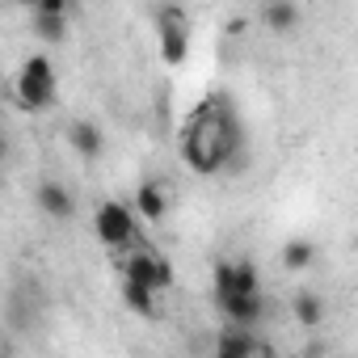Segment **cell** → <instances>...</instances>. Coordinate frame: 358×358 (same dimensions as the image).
Masks as SVG:
<instances>
[{
  "mask_svg": "<svg viewBox=\"0 0 358 358\" xmlns=\"http://www.w3.org/2000/svg\"><path fill=\"white\" fill-rule=\"evenodd\" d=\"M177 143H182V160L203 177L245 169V127H241V114L232 110V101L220 93H211L207 101L194 106Z\"/></svg>",
  "mask_w": 358,
  "mask_h": 358,
  "instance_id": "1",
  "label": "cell"
},
{
  "mask_svg": "<svg viewBox=\"0 0 358 358\" xmlns=\"http://www.w3.org/2000/svg\"><path fill=\"white\" fill-rule=\"evenodd\" d=\"M55 89H59V76H55V64L47 55H30L17 72V106L38 114L47 106H55Z\"/></svg>",
  "mask_w": 358,
  "mask_h": 358,
  "instance_id": "2",
  "label": "cell"
},
{
  "mask_svg": "<svg viewBox=\"0 0 358 358\" xmlns=\"http://www.w3.org/2000/svg\"><path fill=\"white\" fill-rule=\"evenodd\" d=\"M156 43H160L164 64H182L186 51H190V17H186L182 5H173V0L156 5Z\"/></svg>",
  "mask_w": 358,
  "mask_h": 358,
  "instance_id": "3",
  "label": "cell"
},
{
  "mask_svg": "<svg viewBox=\"0 0 358 358\" xmlns=\"http://www.w3.org/2000/svg\"><path fill=\"white\" fill-rule=\"evenodd\" d=\"M93 228H97V241L101 245H110V249H131L135 245V236H139V224H135V211L127 207V203H118V199H110V203H101L97 207V215H93Z\"/></svg>",
  "mask_w": 358,
  "mask_h": 358,
  "instance_id": "4",
  "label": "cell"
},
{
  "mask_svg": "<svg viewBox=\"0 0 358 358\" xmlns=\"http://www.w3.org/2000/svg\"><path fill=\"white\" fill-rule=\"evenodd\" d=\"M122 278H135V282H143L152 291H169L173 287V266L160 253H152V249H135V253L122 257Z\"/></svg>",
  "mask_w": 358,
  "mask_h": 358,
  "instance_id": "5",
  "label": "cell"
},
{
  "mask_svg": "<svg viewBox=\"0 0 358 358\" xmlns=\"http://www.w3.org/2000/svg\"><path fill=\"white\" fill-rule=\"evenodd\" d=\"M215 308L232 320V324H262L266 320V295L262 291H232V295H215Z\"/></svg>",
  "mask_w": 358,
  "mask_h": 358,
  "instance_id": "6",
  "label": "cell"
},
{
  "mask_svg": "<svg viewBox=\"0 0 358 358\" xmlns=\"http://www.w3.org/2000/svg\"><path fill=\"white\" fill-rule=\"evenodd\" d=\"M232 291H262V274L253 262H220L215 266V295Z\"/></svg>",
  "mask_w": 358,
  "mask_h": 358,
  "instance_id": "7",
  "label": "cell"
},
{
  "mask_svg": "<svg viewBox=\"0 0 358 358\" xmlns=\"http://www.w3.org/2000/svg\"><path fill=\"white\" fill-rule=\"evenodd\" d=\"M34 199H38V211H43L47 220H55V224H68V220L76 215V199H72V190H68L64 182H43V186L34 190Z\"/></svg>",
  "mask_w": 358,
  "mask_h": 358,
  "instance_id": "8",
  "label": "cell"
},
{
  "mask_svg": "<svg viewBox=\"0 0 358 358\" xmlns=\"http://www.w3.org/2000/svg\"><path fill=\"white\" fill-rule=\"evenodd\" d=\"M215 350H220L224 358H241V354H270V345H266V341H257V333H253L249 324H228V329L220 333Z\"/></svg>",
  "mask_w": 358,
  "mask_h": 358,
  "instance_id": "9",
  "label": "cell"
},
{
  "mask_svg": "<svg viewBox=\"0 0 358 358\" xmlns=\"http://www.w3.org/2000/svg\"><path fill=\"white\" fill-rule=\"evenodd\" d=\"M68 143H72V148H76V156H85V160H97V156L106 152V135H101V127H97V122H89V118L72 122Z\"/></svg>",
  "mask_w": 358,
  "mask_h": 358,
  "instance_id": "10",
  "label": "cell"
},
{
  "mask_svg": "<svg viewBox=\"0 0 358 358\" xmlns=\"http://www.w3.org/2000/svg\"><path fill=\"white\" fill-rule=\"evenodd\" d=\"M135 211H139L148 224H160V220H164V211H169V199H164V190H160L156 182H143V186L135 190Z\"/></svg>",
  "mask_w": 358,
  "mask_h": 358,
  "instance_id": "11",
  "label": "cell"
},
{
  "mask_svg": "<svg viewBox=\"0 0 358 358\" xmlns=\"http://www.w3.org/2000/svg\"><path fill=\"white\" fill-rule=\"evenodd\" d=\"M122 303L135 312V316H143V320H152L160 308H156V291L152 287H143V282H135V278H122Z\"/></svg>",
  "mask_w": 358,
  "mask_h": 358,
  "instance_id": "12",
  "label": "cell"
},
{
  "mask_svg": "<svg viewBox=\"0 0 358 358\" xmlns=\"http://www.w3.org/2000/svg\"><path fill=\"white\" fill-rule=\"evenodd\" d=\"M262 22H266V30H274V34H291V30L299 26V5H295V0H270L266 13H262Z\"/></svg>",
  "mask_w": 358,
  "mask_h": 358,
  "instance_id": "13",
  "label": "cell"
},
{
  "mask_svg": "<svg viewBox=\"0 0 358 358\" xmlns=\"http://www.w3.org/2000/svg\"><path fill=\"white\" fill-rule=\"evenodd\" d=\"M291 312H295V320H299L303 329H316V324L324 320V299H320L316 291H299V295L291 299Z\"/></svg>",
  "mask_w": 358,
  "mask_h": 358,
  "instance_id": "14",
  "label": "cell"
},
{
  "mask_svg": "<svg viewBox=\"0 0 358 358\" xmlns=\"http://www.w3.org/2000/svg\"><path fill=\"white\" fill-rule=\"evenodd\" d=\"M34 34L51 47H59L68 38V17H51V13H34Z\"/></svg>",
  "mask_w": 358,
  "mask_h": 358,
  "instance_id": "15",
  "label": "cell"
},
{
  "mask_svg": "<svg viewBox=\"0 0 358 358\" xmlns=\"http://www.w3.org/2000/svg\"><path fill=\"white\" fill-rule=\"evenodd\" d=\"M312 257H316L312 241H287L282 245V266L287 270H303V266H312Z\"/></svg>",
  "mask_w": 358,
  "mask_h": 358,
  "instance_id": "16",
  "label": "cell"
},
{
  "mask_svg": "<svg viewBox=\"0 0 358 358\" xmlns=\"http://www.w3.org/2000/svg\"><path fill=\"white\" fill-rule=\"evenodd\" d=\"M5 156H9V139H5V131H0V164H5Z\"/></svg>",
  "mask_w": 358,
  "mask_h": 358,
  "instance_id": "17",
  "label": "cell"
},
{
  "mask_svg": "<svg viewBox=\"0 0 358 358\" xmlns=\"http://www.w3.org/2000/svg\"><path fill=\"white\" fill-rule=\"evenodd\" d=\"M0 190H5V173H0Z\"/></svg>",
  "mask_w": 358,
  "mask_h": 358,
  "instance_id": "18",
  "label": "cell"
},
{
  "mask_svg": "<svg viewBox=\"0 0 358 358\" xmlns=\"http://www.w3.org/2000/svg\"><path fill=\"white\" fill-rule=\"evenodd\" d=\"M0 354H5V341H0Z\"/></svg>",
  "mask_w": 358,
  "mask_h": 358,
  "instance_id": "19",
  "label": "cell"
}]
</instances>
